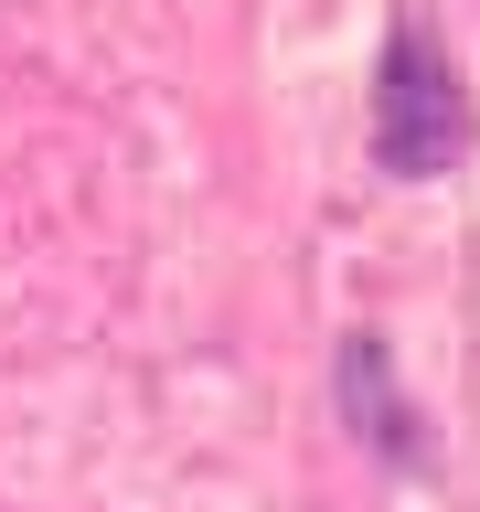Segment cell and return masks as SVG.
I'll return each mask as SVG.
<instances>
[{
    "label": "cell",
    "mask_w": 480,
    "mask_h": 512,
    "mask_svg": "<svg viewBox=\"0 0 480 512\" xmlns=\"http://www.w3.org/2000/svg\"><path fill=\"white\" fill-rule=\"evenodd\" d=\"M459 139H470V107H459V75H448L438 32L395 22V43L374 64V160L395 182H438L459 160Z\"/></svg>",
    "instance_id": "1"
},
{
    "label": "cell",
    "mask_w": 480,
    "mask_h": 512,
    "mask_svg": "<svg viewBox=\"0 0 480 512\" xmlns=\"http://www.w3.org/2000/svg\"><path fill=\"white\" fill-rule=\"evenodd\" d=\"M342 395H352V416H363L374 448H416L406 406H395V384H384V342H342Z\"/></svg>",
    "instance_id": "2"
}]
</instances>
